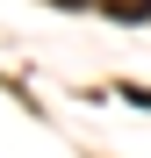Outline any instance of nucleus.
<instances>
[{"label": "nucleus", "mask_w": 151, "mask_h": 158, "mask_svg": "<svg viewBox=\"0 0 151 158\" xmlns=\"http://www.w3.org/2000/svg\"><path fill=\"white\" fill-rule=\"evenodd\" d=\"M122 101H137V108H151V86H122Z\"/></svg>", "instance_id": "obj_2"}, {"label": "nucleus", "mask_w": 151, "mask_h": 158, "mask_svg": "<svg viewBox=\"0 0 151 158\" xmlns=\"http://www.w3.org/2000/svg\"><path fill=\"white\" fill-rule=\"evenodd\" d=\"M151 15V0H130V7H122V22H144Z\"/></svg>", "instance_id": "obj_1"}]
</instances>
